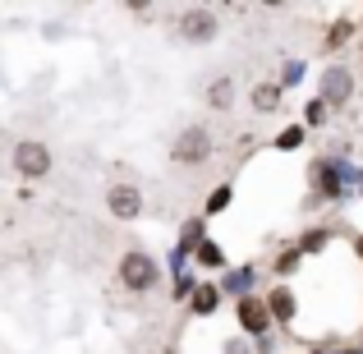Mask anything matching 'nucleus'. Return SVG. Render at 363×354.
Here are the masks:
<instances>
[{"mask_svg":"<svg viewBox=\"0 0 363 354\" xmlns=\"http://www.w3.org/2000/svg\"><path fill=\"white\" fill-rule=\"evenodd\" d=\"M170 157H175L179 166H203V161L212 157V133H207L203 124H189V129H179L175 143H170Z\"/></svg>","mask_w":363,"mask_h":354,"instance_id":"1","label":"nucleus"},{"mask_svg":"<svg viewBox=\"0 0 363 354\" xmlns=\"http://www.w3.org/2000/svg\"><path fill=\"white\" fill-rule=\"evenodd\" d=\"M120 285L133 294L152 290L157 285V262H152V253H143V248H129V253L120 258Z\"/></svg>","mask_w":363,"mask_h":354,"instance_id":"2","label":"nucleus"},{"mask_svg":"<svg viewBox=\"0 0 363 354\" xmlns=\"http://www.w3.org/2000/svg\"><path fill=\"white\" fill-rule=\"evenodd\" d=\"M354 97V70L350 65H327L318 79V101L322 106H345Z\"/></svg>","mask_w":363,"mask_h":354,"instance_id":"3","label":"nucleus"},{"mask_svg":"<svg viewBox=\"0 0 363 354\" xmlns=\"http://www.w3.org/2000/svg\"><path fill=\"white\" fill-rule=\"evenodd\" d=\"M216 33H221V18H216L212 9L194 5V9H184V14H179V37H184L189 46H207V42H216Z\"/></svg>","mask_w":363,"mask_h":354,"instance_id":"4","label":"nucleus"},{"mask_svg":"<svg viewBox=\"0 0 363 354\" xmlns=\"http://www.w3.org/2000/svg\"><path fill=\"white\" fill-rule=\"evenodd\" d=\"M14 170L23 179H46V175H51V148L37 143V138H23L14 148Z\"/></svg>","mask_w":363,"mask_h":354,"instance_id":"5","label":"nucleus"},{"mask_svg":"<svg viewBox=\"0 0 363 354\" xmlns=\"http://www.w3.org/2000/svg\"><path fill=\"white\" fill-rule=\"evenodd\" d=\"M106 212L116 221H138L143 216V189L138 184H111L106 189Z\"/></svg>","mask_w":363,"mask_h":354,"instance_id":"6","label":"nucleus"},{"mask_svg":"<svg viewBox=\"0 0 363 354\" xmlns=\"http://www.w3.org/2000/svg\"><path fill=\"white\" fill-rule=\"evenodd\" d=\"M240 327H244V336H262V331L272 327V313H267L262 299H253V294L240 299Z\"/></svg>","mask_w":363,"mask_h":354,"instance_id":"7","label":"nucleus"},{"mask_svg":"<svg viewBox=\"0 0 363 354\" xmlns=\"http://www.w3.org/2000/svg\"><path fill=\"white\" fill-rule=\"evenodd\" d=\"M253 111H257V116L281 111V83H257V88H253Z\"/></svg>","mask_w":363,"mask_h":354,"instance_id":"8","label":"nucleus"},{"mask_svg":"<svg viewBox=\"0 0 363 354\" xmlns=\"http://www.w3.org/2000/svg\"><path fill=\"white\" fill-rule=\"evenodd\" d=\"M294 309H299V304H294V294L285 290H272V299H267V313H272V322H290L294 318Z\"/></svg>","mask_w":363,"mask_h":354,"instance_id":"9","label":"nucleus"},{"mask_svg":"<svg viewBox=\"0 0 363 354\" xmlns=\"http://www.w3.org/2000/svg\"><path fill=\"white\" fill-rule=\"evenodd\" d=\"M207 106H212V111H230L235 106V83L230 79H216L212 88H207Z\"/></svg>","mask_w":363,"mask_h":354,"instance_id":"10","label":"nucleus"},{"mask_svg":"<svg viewBox=\"0 0 363 354\" xmlns=\"http://www.w3.org/2000/svg\"><path fill=\"white\" fill-rule=\"evenodd\" d=\"M189 304H194V313H216V304H221V290H216V285H194Z\"/></svg>","mask_w":363,"mask_h":354,"instance_id":"11","label":"nucleus"},{"mask_svg":"<svg viewBox=\"0 0 363 354\" xmlns=\"http://www.w3.org/2000/svg\"><path fill=\"white\" fill-rule=\"evenodd\" d=\"M198 267H225V253H221V244L216 239H198Z\"/></svg>","mask_w":363,"mask_h":354,"instance_id":"12","label":"nucleus"},{"mask_svg":"<svg viewBox=\"0 0 363 354\" xmlns=\"http://www.w3.org/2000/svg\"><path fill=\"white\" fill-rule=\"evenodd\" d=\"M299 143H303V129H299V124H290V129L276 133V148H281V152H294Z\"/></svg>","mask_w":363,"mask_h":354,"instance_id":"13","label":"nucleus"},{"mask_svg":"<svg viewBox=\"0 0 363 354\" xmlns=\"http://www.w3.org/2000/svg\"><path fill=\"white\" fill-rule=\"evenodd\" d=\"M350 37H354V23H350V18H340V23H331V33H327V46H345Z\"/></svg>","mask_w":363,"mask_h":354,"instance_id":"14","label":"nucleus"},{"mask_svg":"<svg viewBox=\"0 0 363 354\" xmlns=\"http://www.w3.org/2000/svg\"><path fill=\"white\" fill-rule=\"evenodd\" d=\"M244 285H253V267H240V272H235L230 281H225V290H240V299H244V294H248Z\"/></svg>","mask_w":363,"mask_h":354,"instance_id":"15","label":"nucleus"},{"mask_svg":"<svg viewBox=\"0 0 363 354\" xmlns=\"http://www.w3.org/2000/svg\"><path fill=\"white\" fill-rule=\"evenodd\" d=\"M327 231H308V235H303V244H299V253H318V248H327Z\"/></svg>","mask_w":363,"mask_h":354,"instance_id":"16","label":"nucleus"},{"mask_svg":"<svg viewBox=\"0 0 363 354\" xmlns=\"http://www.w3.org/2000/svg\"><path fill=\"white\" fill-rule=\"evenodd\" d=\"M294 267H299V248H285V253L276 258V272H281V276H290Z\"/></svg>","mask_w":363,"mask_h":354,"instance_id":"17","label":"nucleus"},{"mask_svg":"<svg viewBox=\"0 0 363 354\" xmlns=\"http://www.w3.org/2000/svg\"><path fill=\"white\" fill-rule=\"evenodd\" d=\"M299 79H303V65H285V74H281V92H285V88H294Z\"/></svg>","mask_w":363,"mask_h":354,"instance_id":"18","label":"nucleus"},{"mask_svg":"<svg viewBox=\"0 0 363 354\" xmlns=\"http://www.w3.org/2000/svg\"><path fill=\"white\" fill-rule=\"evenodd\" d=\"M303 120H308V124H322V120H327V106L313 97V101H308V111H303Z\"/></svg>","mask_w":363,"mask_h":354,"instance_id":"19","label":"nucleus"},{"mask_svg":"<svg viewBox=\"0 0 363 354\" xmlns=\"http://www.w3.org/2000/svg\"><path fill=\"white\" fill-rule=\"evenodd\" d=\"M225 203H230V189H216V194L207 198V216H212V212H221Z\"/></svg>","mask_w":363,"mask_h":354,"instance_id":"20","label":"nucleus"},{"mask_svg":"<svg viewBox=\"0 0 363 354\" xmlns=\"http://www.w3.org/2000/svg\"><path fill=\"white\" fill-rule=\"evenodd\" d=\"M225 354H248V350H244V341H230V345H225Z\"/></svg>","mask_w":363,"mask_h":354,"instance_id":"21","label":"nucleus"},{"mask_svg":"<svg viewBox=\"0 0 363 354\" xmlns=\"http://www.w3.org/2000/svg\"><path fill=\"white\" fill-rule=\"evenodd\" d=\"M354 253H359V258H363V235H354Z\"/></svg>","mask_w":363,"mask_h":354,"instance_id":"22","label":"nucleus"}]
</instances>
